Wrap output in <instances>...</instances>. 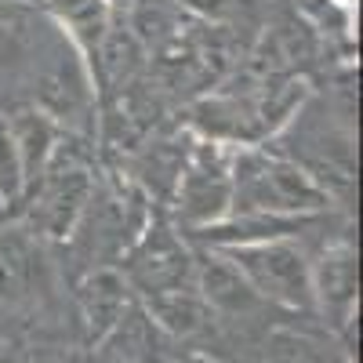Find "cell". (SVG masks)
<instances>
[{"mask_svg":"<svg viewBox=\"0 0 363 363\" xmlns=\"http://www.w3.org/2000/svg\"><path fill=\"white\" fill-rule=\"evenodd\" d=\"M335 207L320 182L277 145L233 149V200L225 218H320Z\"/></svg>","mask_w":363,"mask_h":363,"instance_id":"cell-1","label":"cell"},{"mask_svg":"<svg viewBox=\"0 0 363 363\" xmlns=\"http://www.w3.org/2000/svg\"><path fill=\"white\" fill-rule=\"evenodd\" d=\"M211 251L225 255L265 306L301 313V316L316 313V301H313V258H309L306 247L298 244V236L244 240V244H225V247H211Z\"/></svg>","mask_w":363,"mask_h":363,"instance_id":"cell-2","label":"cell"},{"mask_svg":"<svg viewBox=\"0 0 363 363\" xmlns=\"http://www.w3.org/2000/svg\"><path fill=\"white\" fill-rule=\"evenodd\" d=\"M95 171L91 164L77 153V149H58V157L48 164V171L22 193L18 207V222L40 236L44 244H69L87 200L95 193Z\"/></svg>","mask_w":363,"mask_h":363,"instance_id":"cell-3","label":"cell"},{"mask_svg":"<svg viewBox=\"0 0 363 363\" xmlns=\"http://www.w3.org/2000/svg\"><path fill=\"white\" fill-rule=\"evenodd\" d=\"M233 149L225 142L193 135L186 160L178 167V178L171 186V222L193 236L200 229H211L229 215L233 200Z\"/></svg>","mask_w":363,"mask_h":363,"instance_id":"cell-4","label":"cell"},{"mask_svg":"<svg viewBox=\"0 0 363 363\" xmlns=\"http://www.w3.org/2000/svg\"><path fill=\"white\" fill-rule=\"evenodd\" d=\"M116 269L124 272L135 298H149L160 291H174V287H193L196 251L189 244V236L167 215H153L128 244V251L120 255Z\"/></svg>","mask_w":363,"mask_h":363,"instance_id":"cell-5","label":"cell"},{"mask_svg":"<svg viewBox=\"0 0 363 363\" xmlns=\"http://www.w3.org/2000/svg\"><path fill=\"white\" fill-rule=\"evenodd\" d=\"M51 291L48 244L18 218L0 222V306L26 309Z\"/></svg>","mask_w":363,"mask_h":363,"instance_id":"cell-6","label":"cell"},{"mask_svg":"<svg viewBox=\"0 0 363 363\" xmlns=\"http://www.w3.org/2000/svg\"><path fill=\"white\" fill-rule=\"evenodd\" d=\"M313 301L335 335H352L359 313V255L352 240H330L313 258Z\"/></svg>","mask_w":363,"mask_h":363,"instance_id":"cell-7","label":"cell"},{"mask_svg":"<svg viewBox=\"0 0 363 363\" xmlns=\"http://www.w3.org/2000/svg\"><path fill=\"white\" fill-rule=\"evenodd\" d=\"M138 306L135 291L128 287L124 272L116 265H95L87 269L77 284V313L87 345H106L109 335L128 320V313Z\"/></svg>","mask_w":363,"mask_h":363,"instance_id":"cell-8","label":"cell"},{"mask_svg":"<svg viewBox=\"0 0 363 363\" xmlns=\"http://www.w3.org/2000/svg\"><path fill=\"white\" fill-rule=\"evenodd\" d=\"M37 4L66 33V44L80 55V62H84V69L91 77L102 44H106V37L113 33V26H116L113 0H37Z\"/></svg>","mask_w":363,"mask_h":363,"instance_id":"cell-9","label":"cell"},{"mask_svg":"<svg viewBox=\"0 0 363 363\" xmlns=\"http://www.w3.org/2000/svg\"><path fill=\"white\" fill-rule=\"evenodd\" d=\"M4 120H8L11 138H15L22 178H26V189H29L48 171V164L58 157V149L66 145V128L58 124L51 113H44L40 106H22V109L8 113Z\"/></svg>","mask_w":363,"mask_h":363,"instance_id":"cell-10","label":"cell"},{"mask_svg":"<svg viewBox=\"0 0 363 363\" xmlns=\"http://www.w3.org/2000/svg\"><path fill=\"white\" fill-rule=\"evenodd\" d=\"M138 306L149 316V323H153L164 338H174V342H189V338L203 335L211 327V320H215V313H211L203 294L196 291V284L138 298Z\"/></svg>","mask_w":363,"mask_h":363,"instance_id":"cell-11","label":"cell"},{"mask_svg":"<svg viewBox=\"0 0 363 363\" xmlns=\"http://www.w3.org/2000/svg\"><path fill=\"white\" fill-rule=\"evenodd\" d=\"M196 291L203 294L215 316H247L258 306H265L247 287V280L236 272V265L218 251L196 255Z\"/></svg>","mask_w":363,"mask_h":363,"instance_id":"cell-12","label":"cell"},{"mask_svg":"<svg viewBox=\"0 0 363 363\" xmlns=\"http://www.w3.org/2000/svg\"><path fill=\"white\" fill-rule=\"evenodd\" d=\"M262 363H352L349 349L335 338H323L316 330L301 327H277L269 330L262 345Z\"/></svg>","mask_w":363,"mask_h":363,"instance_id":"cell-13","label":"cell"},{"mask_svg":"<svg viewBox=\"0 0 363 363\" xmlns=\"http://www.w3.org/2000/svg\"><path fill=\"white\" fill-rule=\"evenodd\" d=\"M26 193V178H22V164H18V149L15 138L8 131V120L0 116V207H15Z\"/></svg>","mask_w":363,"mask_h":363,"instance_id":"cell-14","label":"cell"},{"mask_svg":"<svg viewBox=\"0 0 363 363\" xmlns=\"http://www.w3.org/2000/svg\"><path fill=\"white\" fill-rule=\"evenodd\" d=\"M167 363H207L203 356H196V352H186V356H171Z\"/></svg>","mask_w":363,"mask_h":363,"instance_id":"cell-15","label":"cell"},{"mask_svg":"<svg viewBox=\"0 0 363 363\" xmlns=\"http://www.w3.org/2000/svg\"><path fill=\"white\" fill-rule=\"evenodd\" d=\"M338 4H345V8H356V0H338Z\"/></svg>","mask_w":363,"mask_h":363,"instance_id":"cell-16","label":"cell"},{"mask_svg":"<svg viewBox=\"0 0 363 363\" xmlns=\"http://www.w3.org/2000/svg\"><path fill=\"white\" fill-rule=\"evenodd\" d=\"M106 363H128V359H120V356H113V359H106Z\"/></svg>","mask_w":363,"mask_h":363,"instance_id":"cell-17","label":"cell"},{"mask_svg":"<svg viewBox=\"0 0 363 363\" xmlns=\"http://www.w3.org/2000/svg\"><path fill=\"white\" fill-rule=\"evenodd\" d=\"M4 4H8V0H0V8H4Z\"/></svg>","mask_w":363,"mask_h":363,"instance_id":"cell-18","label":"cell"}]
</instances>
